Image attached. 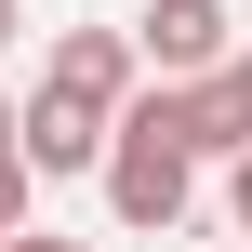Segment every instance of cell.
<instances>
[{"label":"cell","mask_w":252,"mask_h":252,"mask_svg":"<svg viewBox=\"0 0 252 252\" xmlns=\"http://www.w3.org/2000/svg\"><path fill=\"white\" fill-rule=\"evenodd\" d=\"M199 173H213V159H199V146L133 93V106H120V146H106L93 186H106V226H120V239H173V226L199 213Z\"/></svg>","instance_id":"cell-1"},{"label":"cell","mask_w":252,"mask_h":252,"mask_svg":"<svg viewBox=\"0 0 252 252\" xmlns=\"http://www.w3.org/2000/svg\"><path fill=\"white\" fill-rule=\"evenodd\" d=\"M40 80L120 120V106L146 93V40H133V27H53V53H40Z\"/></svg>","instance_id":"cell-2"},{"label":"cell","mask_w":252,"mask_h":252,"mask_svg":"<svg viewBox=\"0 0 252 252\" xmlns=\"http://www.w3.org/2000/svg\"><path fill=\"white\" fill-rule=\"evenodd\" d=\"M106 146H120V120H106V106H80V93L27 80V173H40V186H66V173H106Z\"/></svg>","instance_id":"cell-3"},{"label":"cell","mask_w":252,"mask_h":252,"mask_svg":"<svg viewBox=\"0 0 252 252\" xmlns=\"http://www.w3.org/2000/svg\"><path fill=\"white\" fill-rule=\"evenodd\" d=\"M133 40H146V80H213V66L239 53V13H226V0H146Z\"/></svg>","instance_id":"cell-4"},{"label":"cell","mask_w":252,"mask_h":252,"mask_svg":"<svg viewBox=\"0 0 252 252\" xmlns=\"http://www.w3.org/2000/svg\"><path fill=\"white\" fill-rule=\"evenodd\" d=\"M199 146H213V159H252V40L199 80Z\"/></svg>","instance_id":"cell-5"},{"label":"cell","mask_w":252,"mask_h":252,"mask_svg":"<svg viewBox=\"0 0 252 252\" xmlns=\"http://www.w3.org/2000/svg\"><path fill=\"white\" fill-rule=\"evenodd\" d=\"M27 199H40V173H27V159H0V239L27 226Z\"/></svg>","instance_id":"cell-6"},{"label":"cell","mask_w":252,"mask_h":252,"mask_svg":"<svg viewBox=\"0 0 252 252\" xmlns=\"http://www.w3.org/2000/svg\"><path fill=\"white\" fill-rule=\"evenodd\" d=\"M226 226L252 239V159H226Z\"/></svg>","instance_id":"cell-7"},{"label":"cell","mask_w":252,"mask_h":252,"mask_svg":"<svg viewBox=\"0 0 252 252\" xmlns=\"http://www.w3.org/2000/svg\"><path fill=\"white\" fill-rule=\"evenodd\" d=\"M0 252H93V239H66V226H13Z\"/></svg>","instance_id":"cell-8"},{"label":"cell","mask_w":252,"mask_h":252,"mask_svg":"<svg viewBox=\"0 0 252 252\" xmlns=\"http://www.w3.org/2000/svg\"><path fill=\"white\" fill-rule=\"evenodd\" d=\"M0 159H27V106H13V93H0Z\"/></svg>","instance_id":"cell-9"},{"label":"cell","mask_w":252,"mask_h":252,"mask_svg":"<svg viewBox=\"0 0 252 252\" xmlns=\"http://www.w3.org/2000/svg\"><path fill=\"white\" fill-rule=\"evenodd\" d=\"M13 40H27V13H13V0H0V53H13Z\"/></svg>","instance_id":"cell-10"}]
</instances>
